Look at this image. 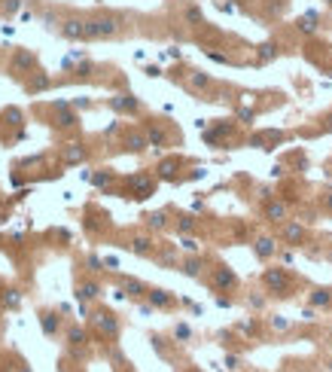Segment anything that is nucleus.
<instances>
[{"label": "nucleus", "instance_id": "393cba45", "mask_svg": "<svg viewBox=\"0 0 332 372\" xmlns=\"http://www.w3.org/2000/svg\"><path fill=\"white\" fill-rule=\"evenodd\" d=\"M149 223H152V226H165V214H152Z\"/></svg>", "mask_w": 332, "mask_h": 372}, {"label": "nucleus", "instance_id": "1a4fd4ad", "mask_svg": "<svg viewBox=\"0 0 332 372\" xmlns=\"http://www.w3.org/2000/svg\"><path fill=\"white\" fill-rule=\"evenodd\" d=\"M67 342H71L74 348H76V345H85V332H82L79 327H71V330H67Z\"/></svg>", "mask_w": 332, "mask_h": 372}, {"label": "nucleus", "instance_id": "f03ea898", "mask_svg": "<svg viewBox=\"0 0 332 372\" xmlns=\"http://www.w3.org/2000/svg\"><path fill=\"white\" fill-rule=\"evenodd\" d=\"M52 122H55L58 128H71V125H76V113L67 110V104H55V107H52Z\"/></svg>", "mask_w": 332, "mask_h": 372}, {"label": "nucleus", "instance_id": "4468645a", "mask_svg": "<svg viewBox=\"0 0 332 372\" xmlns=\"http://www.w3.org/2000/svg\"><path fill=\"white\" fill-rule=\"evenodd\" d=\"M131 186H134L137 192H149V189H152V183L147 180V177H134V180H131Z\"/></svg>", "mask_w": 332, "mask_h": 372}, {"label": "nucleus", "instance_id": "f8f14e48", "mask_svg": "<svg viewBox=\"0 0 332 372\" xmlns=\"http://www.w3.org/2000/svg\"><path fill=\"white\" fill-rule=\"evenodd\" d=\"M0 119H9V125H19V122H22V110H15V107H6L3 113H0Z\"/></svg>", "mask_w": 332, "mask_h": 372}, {"label": "nucleus", "instance_id": "a878e982", "mask_svg": "<svg viewBox=\"0 0 332 372\" xmlns=\"http://www.w3.org/2000/svg\"><path fill=\"white\" fill-rule=\"evenodd\" d=\"M128 290H131V296H137V293H141V284H137V281H128V284H125Z\"/></svg>", "mask_w": 332, "mask_h": 372}, {"label": "nucleus", "instance_id": "a211bd4d", "mask_svg": "<svg viewBox=\"0 0 332 372\" xmlns=\"http://www.w3.org/2000/svg\"><path fill=\"white\" fill-rule=\"evenodd\" d=\"M134 250L137 253H149V241L147 238H134Z\"/></svg>", "mask_w": 332, "mask_h": 372}, {"label": "nucleus", "instance_id": "7ed1b4c3", "mask_svg": "<svg viewBox=\"0 0 332 372\" xmlns=\"http://www.w3.org/2000/svg\"><path fill=\"white\" fill-rule=\"evenodd\" d=\"M95 324H98L101 332H107V335H116V332H119V324H116L113 314H95Z\"/></svg>", "mask_w": 332, "mask_h": 372}, {"label": "nucleus", "instance_id": "c85d7f7f", "mask_svg": "<svg viewBox=\"0 0 332 372\" xmlns=\"http://www.w3.org/2000/svg\"><path fill=\"white\" fill-rule=\"evenodd\" d=\"M329 128H332V116H329Z\"/></svg>", "mask_w": 332, "mask_h": 372}, {"label": "nucleus", "instance_id": "cd10ccee", "mask_svg": "<svg viewBox=\"0 0 332 372\" xmlns=\"http://www.w3.org/2000/svg\"><path fill=\"white\" fill-rule=\"evenodd\" d=\"M326 205H329V207H332V196H329V199H326Z\"/></svg>", "mask_w": 332, "mask_h": 372}, {"label": "nucleus", "instance_id": "4be33fe9", "mask_svg": "<svg viewBox=\"0 0 332 372\" xmlns=\"http://www.w3.org/2000/svg\"><path fill=\"white\" fill-rule=\"evenodd\" d=\"M152 302H155V305H168V296H165L162 290H155V293H152Z\"/></svg>", "mask_w": 332, "mask_h": 372}, {"label": "nucleus", "instance_id": "f3484780", "mask_svg": "<svg viewBox=\"0 0 332 372\" xmlns=\"http://www.w3.org/2000/svg\"><path fill=\"white\" fill-rule=\"evenodd\" d=\"M287 214V210H284V205H268V217H274V220H281Z\"/></svg>", "mask_w": 332, "mask_h": 372}, {"label": "nucleus", "instance_id": "2eb2a0df", "mask_svg": "<svg viewBox=\"0 0 332 372\" xmlns=\"http://www.w3.org/2000/svg\"><path fill=\"white\" fill-rule=\"evenodd\" d=\"M46 85H49V77H34V83H31L28 88H31V92H43Z\"/></svg>", "mask_w": 332, "mask_h": 372}, {"label": "nucleus", "instance_id": "39448f33", "mask_svg": "<svg viewBox=\"0 0 332 372\" xmlns=\"http://www.w3.org/2000/svg\"><path fill=\"white\" fill-rule=\"evenodd\" d=\"M265 284H268L271 290H284V287H287V275H284V272H268V275H265Z\"/></svg>", "mask_w": 332, "mask_h": 372}, {"label": "nucleus", "instance_id": "aec40b11", "mask_svg": "<svg viewBox=\"0 0 332 372\" xmlns=\"http://www.w3.org/2000/svg\"><path fill=\"white\" fill-rule=\"evenodd\" d=\"M149 140H152V144H165V131H162V128H152V131H149Z\"/></svg>", "mask_w": 332, "mask_h": 372}, {"label": "nucleus", "instance_id": "6e6552de", "mask_svg": "<svg viewBox=\"0 0 332 372\" xmlns=\"http://www.w3.org/2000/svg\"><path fill=\"white\" fill-rule=\"evenodd\" d=\"M64 37H85V25L82 22H67L64 25Z\"/></svg>", "mask_w": 332, "mask_h": 372}, {"label": "nucleus", "instance_id": "f257e3e1", "mask_svg": "<svg viewBox=\"0 0 332 372\" xmlns=\"http://www.w3.org/2000/svg\"><path fill=\"white\" fill-rule=\"evenodd\" d=\"M116 34V22L113 19H95L85 25V37H110Z\"/></svg>", "mask_w": 332, "mask_h": 372}, {"label": "nucleus", "instance_id": "412c9836", "mask_svg": "<svg viewBox=\"0 0 332 372\" xmlns=\"http://www.w3.org/2000/svg\"><path fill=\"white\" fill-rule=\"evenodd\" d=\"M6 305H9V308L19 305V293H15V290H6Z\"/></svg>", "mask_w": 332, "mask_h": 372}, {"label": "nucleus", "instance_id": "9d476101", "mask_svg": "<svg viewBox=\"0 0 332 372\" xmlns=\"http://www.w3.org/2000/svg\"><path fill=\"white\" fill-rule=\"evenodd\" d=\"M113 107H116V110H134V98L119 95V98H113Z\"/></svg>", "mask_w": 332, "mask_h": 372}, {"label": "nucleus", "instance_id": "423d86ee", "mask_svg": "<svg viewBox=\"0 0 332 372\" xmlns=\"http://www.w3.org/2000/svg\"><path fill=\"white\" fill-rule=\"evenodd\" d=\"M82 159H85V150H82V147H76V144H71V147L64 150V162H67V165L82 162Z\"/></svg>", "mask_w": 332, "mask_h": 372}, {"label": "nucleus", "instance_id": "bb28decb", "mask_svg": "<svg viewBox=\"0 0 332 372\" xmlns=\"http://www.w3.org/2000/svg\"><path fill=\"white\" fill-rule=\"evenodd\" d=\"M15 372H31V369H28V366H19V369H15Z\"/></svg>", "mask_w": 332, "mask_h": 372}, {"label": "nucleus", "instance_id": "b1692460", "mask_svg": "<svg viewBox=\"0 0 332 372\" xmlns=\"http://www.w3.org/2000/svg\"><path fill=\"white\" fill-rule=\"evenodd\" d=\"M314 302H320V305L329 302V293H326V290H317V293H314Z\"/></svg>", "mask_w": 332, "mask_h": 372}, {"label": "nucleus", "instance_id": "0eeeda50", "mask_svg": "<svg viewBox=\"0 0 332 372\" xmlns=\"http://www.w3.org/2000/svg\"><path fill=\"white\" fill-rule=\"evenodd\" d=\"M34 64V55L31 52H19V55H15V61H12V70H28Z\"/></svg>", "mask_w": 332, "mask_h": 372}, {"label": "nucleus", "instance_id": "5701e85b", "mask_svg": "<svg viewBox=\"0 0 332 372\" xmlns=\"http://www.w3.org/2000/svg\"><path fill=\"white\" fill-rule=\"evenodd\" d=\"M299 235H302V229H299V226H287V238H293V241H295Z\"/></svg>", "mask_w": 332, "mask_h": 372}, {"label": "nucleus", "instance_id": "9b49d317", "mask_svg": "<svg viewBox=\"0 0 332 372\" xmlns=\"http://www.w3.org/2000/svg\"><path fill=\"white\" fill-rule=\"evenodd\" d=\"M217 284H220V287H232V284H235V275H232L229 269H220V272H217Z\"/></svg>", "mask_w": 332, "mask_h": 372}, {"label": "nucleus", "instance_id": "20e7f679", "mask_svg": "<svg viewBox=\"0 0 332 372\" xmlns=\"http://www.w3.org/2000/svg\"><path fill=\"white\" fill-rule=\"evenodd\" d=\"M40 327H43L46 335H55V332H58V317L52 314V311H43V314H40Z\"/></svg>", "mask_w": 332, "mask_h": 372}, {"label": "nucleus", "instance_id": "ddd939ff", "mask_svg": "<svg viewBox=\"0 0 332 372\" xmlns=\"http://www.w3.org/2000/svg\"><path fill=\"white\" fill-rule=\"evenodd\" d=\"M79 296L82 299H95L98 296V284H95V281H85V284L79 287Z\"/></svg>", "mask_w": 332, "mask_h": 372}, {"label": "nucleus", "instance_id": "dca6fc26", "mask_svg": "<svg viewBox=\"0 0 332 372\" xmlns=\"http://www.w3.org/2000/svg\"><path fill=\"white\" fill-rule=\"evenodd\" d=\"M256 250H259V256H268V253H274V244H271L268 238H262V241H259V247H256Z\"/></svg>", "mask_w": 332, "mask_h": 372}, {"label": "nucleus", "instance_id": "6ab92c4d", "mask_svg": "<svg viewBox=\"0 0 332 372\" xmlns=\"http://www.w3.org/2000/svg\"><path fill=\"white\" fill-rule=\"evenodd\" d=\"M128 147H131V150H144V137H141V134H131V137H128Z\"/></svg>", "mask_w": 332, "mask_h": 372}]
</instances>
